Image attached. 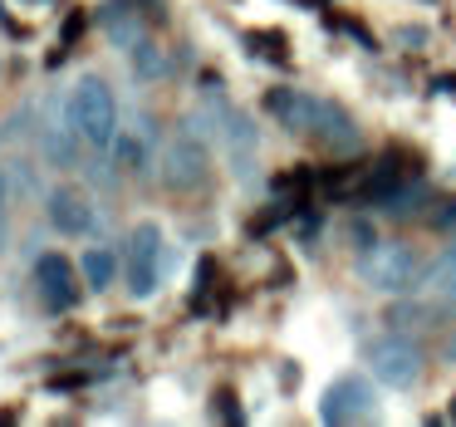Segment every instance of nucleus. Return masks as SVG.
<instances>
[{
  "label": "nucleus",
  "mask_w": 456,
  "mask_h": 427,
  "mask_svg": "<svg viewBox=\"0 0 456 427\" xmlns=\"http://www.w3.org/2000/svg\"><path fill=\"white\" fill-rule=\"evenodd\" d=\"M373 417H378V398L363 374H344L324 388L319 423H373Z\"/></svg>",
  "instance_id": "nucleus-5"
},
{
  "label": "nucleus",
  "mask_w": 456,
  "mask_h": 427,
  "mask_svg": "<svg viewBox=\"0 0 456 427\" xmlns=\"http://www.w3.org/2000/svg\"><path fill=\"white\" fill-rule=\"evenodd\" d=\"M246 45H250V50H260V54H280V50H285V35H280V30H256V35H246Z\"/></svg>",
  "instance_id": "nucleus-18"
},
{
  "label": "nucleus",
  "mask_w": 456,
  "mask_h": 427,
  "mask_svg": "<svg viewBox=\"0 0 456 427\" xmlns=\"http://www.w3.org/2000/svg\"><path fill=\"white\" fill-rule=\"evenodd\" d=\"M45 211H50V226L64 231V236H89L99 226V211H94V201L79 187H54Z\"/></svg>",
  "instance_id": "nucleus-9"
},
{
  "label": "nucleus",
  "mask_w": 456,
  "mask_h": 427,
  "mask_svg": "<svg viewBox=\"0 0 456 427\" xmlns=\"http://www.w3.org/2000/svg\"><path fill=\"white\" fill-rule=\"evenodd\" d=\"M113 158H118V168H128V172L148 168V148H142V138H133V133H118V138H113Z\"/></svg>",
  "instance_id": "nucleus-17"
},
{
  "label": "nucleus",
  "mask_w": 456,
  "mask_h": 427,
  "mask_svg": "<svg viewBox=\"0 0 456 427\" xmlns=\"http://www.w3.org/2000/svg\"><path fill=\"white\" fill-rule=\"evenodd\" d=\"M5 236H11V231H5V211H0V250H5Z\"/></svg>",
  "instance_id": "nucleus-24"
},
{
  "label": "nucleus",
  "mask_w": 456,
  "mask_h": 427,
  "mask_svg": "<svg viewBox=\"0 0 456 427\" xmlns=\"http://www.w3.org/2000/svg\"><path fill=\"white\" fill-rule=\"evenodd\" d=\"M442 354H446V364H456V334H452V339H446V344H442Z\"/></svg>",
  "instance_id": "nucleus-23"
},
{
  "label": "nucleus",
  "mask_w": 456,
  "mask_h": 427,
  "mask_svg": "<svg viewBox=\"0 0 456 427\" xmlns=\"http://www.w3.org/2000/svg\"><path fill=\"white\" fill-rule=\"evenodd\" d=\"M40 158L50 162V168H74V162H79V133H74V123L60 113V103H50V109H45Z\"/></svg>",
  "instance_id": "nucleus-11"
},
{
  "label": "nucleus",
  "mask_w": 456,
  "mask_h": 427,
  "mask_svg": "<svg viewBox=\"0 0 456 427\" xmlns=\"http://www.w3.org/2000/svg\"><path fill=\"white\" fill-rule=\"evenodd\" d=\"M162 280V231L158 221H138L128 236V290L148 300Z\"/></svg>",
  "instance_id": "nucleus-6"
},
{
  "label": "nucleus",
  "mask_w": 456,
  "mask_h": 427,
  "mask_svg": "<svg viewBox=\"0 0 456 427\" xmlns=\"http://www.w3.org/2000/svg\"><path fill=\"white\" fill-rule=\"evenodd\" d=\"M79 35H84V15H69V21H64V35H60V40H64V50H69V45L79 40Z\"/></svg>",
  "instance_id": "nucleus-20"
},
{
  "label": "nucleus",
  "mask_w": 456,
  "mask_h": 427,
  "mask_svg": "<svg viewBox=\"0 0 456 427\" xmlns=\"http://www.w3.org/2000/svg\"><path fill=\"white\" fill-rule=\"evenodd\" d=\"M69 123L89 148H113L118 138V103H113V89L99 79V74H84L69 89Z\"/></svg>",
  "instance_id": "nucleus-1"
},
{
  "label": "nucleus",
  "mask_w": 456,
  "mask_h": 427,
  "mask_svg": "<svg viewBox=\"0 0 456 427\" xmlns=\"http://www.w3.org/2000/svg\"><path fill=\"white\" fill-rule=\"evenodd\" d=\"M358 280L378 295H407L422 280V256L407 241H373L358 260Z\"/></svg>",
  "instance_id": "nucleus-2"
},
{
  "label": "nucleus",
  "mask_w": 456,
  "mask_h": 427,
  "mask_svg": "<svg viewBox=\"0 0 456 427\" xmlns=\"http://www.w3.org/2000/svg\"><path fill=\"white\" fill-rule=\"evenodd\" d=\"M221 143H226V158H231V172H236V182H256L260 133H256V123H250V113L231 109L226 123H221Z\"/></svg>",
  "instance_id": "nucleus-8"
},
{
  "label": "nucleus",
  "mask_w": 456,
  "mask_h": 427,
  "mask_svg": "<svg viewBox=\"0 0 456 427\" xmlns=\"http://www.w3.org/2000/svg\"><path fill=\"white\" fill-rule=\"evenodd\" d=\"M35 290H40L45 305L64 315V309L79 300V285H74V266H69L64 256H54V250H50V256H40V260H35Z\"/></svg>",
  "instance_id": "nucleus-10"
},
{
  "label": "nucleus",
  "mask_w": 456,
  "mask_h": 427,
  "mask_svg": "<svg viewBox=\"0 0 456 427\" xmlns=\"http://www.w3.org/2000/svg\"><path fill=\"white\" fill-rule=\"evenodd\" d=\"M128 54H133V74H138V79H148V84H152V79H162V74H167V54H162L158 45L148 40V35H142V40L133 45Z\"/></svg>",
  "instance_id": "nucleus-15"
},
{
  "label": "nucleus",
  "mask_w": 456,
  "mask_h": 427,
  "mask_svg": "<svg viewBox=\"0 0 456 427\" xmlns=\"http://www.w3.org/2000/svg\"><path fill=\"white\" fill-rule=\"evenodd\" d=\"M417 290H422L427 300H436L442 309H456V250H446L442 260H432V266L422 270V280H417Z\"/></svg>",
  "instance_id": "nucleus-12"
},
{
  "label": "nucleus",
  "mask_w": 456,
  "mask_h": 427,
  "mask_svg": "<svg viewBox=\"0 0 456 427\" xmlns=\"http://www.w3.org/2000/svg\"><path fill=\"white\" fill-rule=\"evenodd\" d=\"M207 177H211L207 138L182 128L177 138L162 148V182H167L172 192H197V187H207Z\"/></svg>",
  "instance_id": "nucleus-3"
},
{
  "label": "nucleus",
  "mask_w": 456,
  "mask_h": 427,
  "mask_svg": "<svg viewBox=\"0 0 456 427\" xmlns=\"http://www.w3.org/2000/svg\"><path fill=\"white\" fill-rule=\"evenodd\" d=\"M452 417H456V398H452Z\"/></svg>",
  "instance_id": "nucleus-25"
},
{
  "label": "nucleus",
  "mask_w": 456,
  "mask_h": 427,
  "mask_svg": "<svg viewBox=\"0 0 456 427\" xmlns=\"http://www.w3.org/2000/svg\"><path fill=\"white\" fill-rule=\"evenodd\" d=\"M417 201H427V187H397V192H378V207H383L387 217H407V211H417Z\"/></svg>",
  "instance_id": "nucleus-16"
},
{
  "label": "nucleus",
  "mask_w": 456,
  "mask_h": 427,
  "mask_svg": "<svg viewBox=\"0 0 456 427\" xmlns=\"http://www.w3.org/2000/svg\"><path fill=\"white\" fill-rule=\"evenodd\" d=\"M99 21H103V30H109V40L118 45V50H133V45L142 40V21H138V11H133L128 0H109Z\"/></svg>",
  "instance_id": "nucleus-13"
},
{
  "label": "nucleus",
  "mask_w": 456,
  "mask_h": 427,
  "mask_svg": "<svg viewBox=\"0 0 456 427\" xmlns=\"http://www.w3.org/2000/svg\"><path fill=\"white\" fill-rule=\"evenodd\" d=\"M79 270H84V280H89L94 290H109L113 275H118V256H113L109 246H89L79 256Z\"/></svg>",
  "instance_id": "nucleus-14"
},
{
  "label": "nucleus",
  "mask_w": 456,
  "mask_h": 427,
  "mask_svg": "<svg viewBox=\"0 0 456 427\" xmlns=\"http://www.w3.org/2000/svg\"><path fill=\"white\" fill-rule=\"evenodd\" d=\"M216 407H221L226 423H240V407H236V393H231V388H221V393H216Z\"/></svg>",
  "instance_id": "nucleus-19"
},
{
  "label": "nucleus",
  "mask_w": 456,
  "mask_h": 427,
  "mask_svg": "<svg viewBox=\"0 0 456 427\" xmlns=\"http://www.w3.org/2000/svg\"><path fill=\"white\" fill-rule=\"evenodd\" d=\"M305 138L324 143L334 158H348V152L363 148V133H358L354 113L338 109L334 99H319V94H314V113H309V133H305Z\"/></svg>",
  "instance_id": "nucleus-7"
},
{
  "label": "nucleus",
  "mask_w": 456,
  "mask_h": 427,
  "mask_svg": "<svg viewBox=\"0 0 456 427\" xmlns=\"http://www.w3.org/2000/svg\"><path fill=\"white\" fill-rule=\"evenodd\" d=\"M422 344H412V339L403 334H383L368 344V368H373V378L383 388H412L417 378H422Z\"/></svg>",
  "instance_id": "nucleus-4"
},
{
  "label": "nucleus",
  "mask_w": 456,
  "mask_h": 427,
  "mask_svg": "<svg viewBox=\"0 0 456 427\" xmlns=\"http://www.w3.org/2000/svg\"><path fill=\"white\" fill-rule=\"evenodd\" d=\"M5 197H11V172L0 168V211H5Z\"/></svg>",
  "instance_id": "nucleus-22"
},
{
  "label": "nucleus",
  "mask_w": 456,
  "mask_h": 427,
  "mask_svg": "<svg viewBox=\"0 0 456 427\" xmlns=\"http://www.w3.org/2000/svg\"><path fill=\"white\" fill-rule=\"evenodd\" d=\"M373 241H378V236L368 231V221H354V246H358V250H368Z\"/></svg>",
  "instance_id": "nucleus-21"
}]
</instances>
